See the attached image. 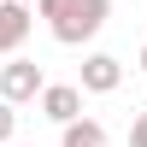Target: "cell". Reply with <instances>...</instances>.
Returning a JSON list of instances; mask_svg holds the SVG:
<instances>
[{"instance_id":"cell-2","label":"cell","mask_w":147,"mask_h":147,"mask_svg":"<svg viewBox=\"0 0 147 147\" xmlns=\"http://www.w3.org/2000/svg\"><path fill=\"white\" fill-rule=\"evenodd\" d=\"M41 65L35 59H24V53H12V65H0V100H12V106H30L35 94H41Z\"/></svg>"},{"instance_id":"cell-3","label":"cell","mask_w":147,"mask_h":147,"mask_svg":"<svg viewBox=\"0 0 147 147\" xmlns=\"http://www.w3.org/2000/svg\"><path fill=\"white\" fill-rule=\"evenodd\" d=\"M30 24H35V6L0 0V53H18V47L30 41Z\"/></svg>"},{"instance_id":"cell-10","label":"cell","mask_w":147,"mask_h":147,"mask_svg":"<svg viewBox=\"0 0 147 147\" xmlns=\"http://www.w3.org/2000/svg\"><path fill=\"white\" fill-rule=\"evenodd\" d=\"M141 71H147V47H141Z\"/></svg>"},{"instance_id":"cell-1","label":"cell","mask_w":147,"mask_h":147,"mask_svg":"<svg viewBox=\"0 0 147 147\" xmlns=\"http://www.w3.org/2000/svg\"><path fill=\"white\" fill-rule=\"evenodd\" d=\"M35 18H47V35L59 47H82L106 30L112 0H35Z\"/></svg>"},{"instance_id":"cell-8","label":"cell","mask_w":147,"mask_h":147,"mask_svg":"<svg viewBox=\"0 0 147 147\" xmlns=\"http://www.w3.org/2000/svg\"><path fill=\"white\" fill-rule=\"evenodd\" d=\"M129 147H147V112H136V124H129Z\"/></svg>"},{"instance_id":"cell-9","label":"cell","mask_w":147,"mask_h":147,"mask_svg":"<svg viewBox=\"0 0 147 147\" xmlns=\"http://www.w3.org/2000/svg\"><path fill=\"white\" fill-rule=\"evenodd\" d=\"M12 147H35V141H12Z\"/></svg>"},{"instance_id":"cell-7","label":"cell","mask_w":147,"mask_h":147,"mask_svg":"<svg viewBox=\"0 0 147 147\" xmlns=\"http://www.w3.org/2000/svg\"><path fill=\"white\" fill-rule=\"evenodd\" d=\"M12 136H18V106L0 100V147H12Z\"/></svg>"},{"instance_id":"cell-11","label":"cell","mask_w":147,"mask_h":147,"mask_svg":"<svg viewBox=\"0 0 147 147\" xmlns=\"http://www.w3.org/2000/svg\"><path fill=\"white\" fill-rule=\"evenodd\" d=\"M24 6H35V0H24Z\"/></svg>"},{"instance_id":"cell-6","label":"cell","mask_w":147,"mask_h":147,"mask_svg":"<svg viewBox=\"0 0 147 147\" xmlns=\"http://www.w3.org/2000/svg\"><path fill=\"white\" fill-rule=\"evenodd\" d=\"M65 129V147H106V124H94V118H71V124H59Z\"/></svg>"},{"instance_id":"cell-5","label":"cell","mask_w":147,"mask_h":147,"mask_svg":"<svg viewBox=\"0 0 147 147\" xmlns=\"http://www.w3.org/2000/svg\"><path fill=\"white\" fill-rule=\"evenodd\" d=\"M118 82H124V65H118L112 53H88L82 59V82H77L82 94H112Z\"/></svg>"},{"instance_id":"cell-4","label":"cell","mask_w":147,"mask_h":147,"mask_svg":"<svg viewBox=\"0 0 147 147\" xmlns=\"http://www.w3.org/2000/svg\"><path fill=\"white\" fill-rule=\"evenodd\" d=\"M41 118H53V124H71V118L82 112V88L77 82H41Z\"/></svg>"}]
</instances>
